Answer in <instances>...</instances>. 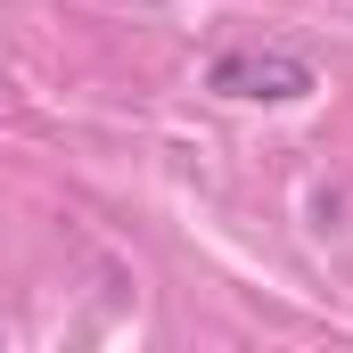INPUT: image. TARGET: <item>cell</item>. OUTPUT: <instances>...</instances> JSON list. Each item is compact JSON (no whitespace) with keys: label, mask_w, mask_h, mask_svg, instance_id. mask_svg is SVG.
Listing matches in <instances>:
<instances>
[{"label":"cell","mask_w":353,"mask_h":353,"mask_svg":"<svg viewBox=\"0 0 353 353\" xmlns=\"http://www.w3.org/2000/svg\"><path fill=\"white\" fill-rule=\"evenodd\" d=\"M205 90L214 99H247V107H296V99H312L321 90V66L312 58H296V50H222L214 66H205Z\"/></svg>","instance_id":"obj_1"}]
</instances>
